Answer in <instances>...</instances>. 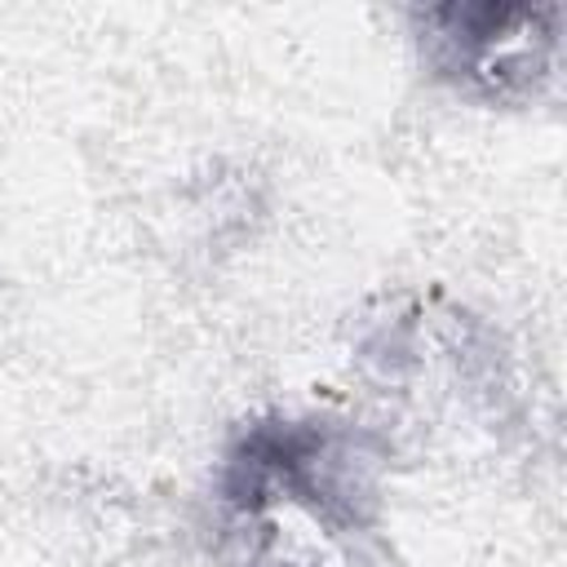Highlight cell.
Segmentation results:
<instances>
[{
    "mask_svg": "<svg viewBox=\"0 0 567 567\" xmlns=\"http://www.w3.org/2000/svg\"><path fill=\"white\" fill-rule=\"evenodd\" d=\"M381 465L385 447L372 430L315 412H261L226 439L217 496L239 518L292 505L332 532H363L381 514Z\"/></svg>",
    "mask_w": 567,
    "mask_h": 567,
    "instance_id": "cell-1",
    "label": "cell"
},
{
    "mask_svg": "<svg viewBox=\"0 0 567 567\" xmlns=\"http://www.w3.org/2000/svg\"><path fill=\"white\" fill-rule=\"evenodd\" d=\"M421 66L452 93L483 106L540 97L558 66V4L447 0L408 13Z\"/></svg>",
    "mask_w": 567,
    "mask_h": 567,
    "instance_id": "cell-2",
    "label": "cell"
},
{
    "mask_svg": "<svg viewBox=\"0 0 567 567\" xmlns=\"http://www.w3.org/2000/svg\"><path fill=\"white\" fill-rule=\"evenodd\" d=\"M270 567H297V563H270Z\"/></svg>",
    "mask_w": 567,
    "mask_h": 567,
    "instance_id": "cell-3",
    "label": "cell"
}]
</instances>
